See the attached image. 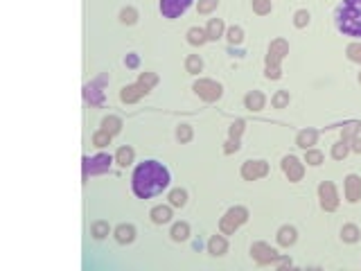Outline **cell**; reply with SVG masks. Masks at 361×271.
I'll return each mask as SVG.
<instances>
[{"label": "cell", "instance_id": "obj_1", "mask_svg": "<svg viewBox=\"0 0 361 271\" xmlns=\"http://www.w3.org/2000/svg\"><path fill=\"white\" fill-rule=\"evenodd\" d=\"M172 177H169V170L160 163V160H145L140 163L134 170V177H131V190L138 199H152V197L160 195L165 188L169 185Z\"/></svg>", "mask_w": 361, "mask_h": 271}, {"label": "cell", "instance_id": "obj_2", "mask_svg": "<svg viewBox=\"0 0 361 271\" xmlns=\"http://www.w3.org/2000/svg\"><path fill=\"white\" fill-rule=\"evenodd\" d=\"M334 25L343 36H361V0H341L334 9Z\"/></svg>", "mask_w": 361, "mask_h": 271}, {"label": "cell", "instance_id": "obj_3", "mask_svg": "<svg viewBox=\"0 0 361 271\" xmlns=\"http://www.w3.org/2000/svg\"><path fill=\"white\" fill-rule=\"evenodd\" d=\"M113 158L109 154H97L93 158H84V179L93 177V174H104L111 170Z\"/></svg>", "mask_w": 361, "mask_h": 271}, {"label": "cell", "instance_id": "obj_4", "mask_svg": "<svg viewBox=\"0 0 361 271\" xmlns=\"http://www.w3.org/2000/svg\"><path fill=\"white\" fill-rule=\"evenodd\" d=\"M194 93L205 102H217L222 97V84H217L215 79H199L194 82Z\"/></svg>", "mask_w": 361, "mask_h": 271}, {"label": "cell", "instance_id": "obj_5", "mask_svg": "<svg viewBox=\"0 0 361 271\" xmlns=\"http://www.w3.org/2000/svg\"><path fill=\"white\" fill-rule=\"evenodd\" d=\"M318 199H320V208L327 212H334L338 208V195L332 181H323L318 185Z\"/></svg>", "mask_w": 361, "mask_h": 271}, {"label": "cell", "instance_id": "obj_6", "mask_svg": "<svg viewBox=\"0 0 361 271\" xmlns=\"http://www.w3.org/2000/svg\"><path fill=\"white\" fill-rule=\"evenodd\" d=\"M250 255H253V260H255L257 265H273L275 260L280 258L278 251L273 247H269L267 242H255L250 247Z\"/></svg>", "mask_w": 361, "mask_h": 271}, {"label": "cell", "instance_id": "obj_7", "mask_svg": "<svg viewBox=\"0 0 361 271\" xmlns=\"http://www.w3.org/2000/svg\"><path fill=\"white\" fill-rule=\"evenodd\" d=\"M194 0H160V14L165 18H179L190 9Z\"/></svg>", "mask_w": 361, "mask_h": 271}, {"label": "cell", "instance_id": "obj_8", "mask_svg": "<svg viewBox=\"0 0 361 271\" xmlns=\"http://www.w3.org/2000/svg\"><path fill=\"white\" fill-rule=\"evenodd\" d=\"M269 174V163L267 160H246L242 165V177L246 181H257Z\"/></svg>", "mask_w": 361, "mask_h": 271}, {"label": "cell", "instance_id": "obj_9", "mask_svg": "<svg viewBox=\"0 0 361 271\" xmlns=\"http://www.w3.org/2000/svg\"><path fill=\"white\" fill-rule=\"evenodd\" d=\"M289 54V43L285 39H275L269 45V54H267V66H280V61Z\"/></svg>", "mask_w": 361, "mask_h": 271}, {"label": "cell", "instance_id": "obj_10", "mask_svg": "<svg viewBox=\"0 0 361 271\" xmlns=\"http://www.w3.org/2000/svg\"><path fill=\"white\" fill-rule=\"evenodd\" d=\"M282 172H285V177L289 179V181H300L303 179V174H305V167H303V163L296 158V156H285L282 158Z\"/></svg>", "mask_w": 361, "mask_h": 271}, {"label": "cell", "instance_id": "obj_11", "mask_svg": "<svg viewBox=\"0 0 361 271\" xmlns=\"http://www.w3.org/2000/svg\"><path fill=\"white\" fill-rule=\"evenodd\" d=\"M147 93H149V89H145L142 84H131V86H124V89H122L120 100H122L124 104H134V102L142 100Z\"/></svg>", "mask_w": 361, "mask_h": 271}, {"label": "cell", "instance_id": "obj_12", "mask_svg": "<svg viewBox=\"0 0 361 271\" xmlns=\"http://www.w3.org/2000/svg\"><path fill=\"white\" fill-rule=\"evenodd\" d=\"M345 199L350 203H357L361 199V179L357 174H348L345 177Z\"/></svg>", "mask_w": 361, "mask_h": 271}, {"label": "cell", "instance_id": "obj_13", "mask_svg": "<svg viewBox=\"0 0 361 271\" xmlns=\"http://www.w3.org/2000/svg\"><path fill=\"white\" fill-rule=\"evenodd\" d=\"M316 138H318L316 129H303L296 136V145L303 149H312V145H316Z\"/></svg>", "mask_w": 361, "mask_h": 271}, {"label": "cell", "instance_id": "obj_14", "mask_svg": "<svg viewBox=\"0 0 361 271\" xmlns=\"http://www.w3.org/2000/svg\"><path fill=\"white\" fill-rule=\"evenodd\" d=\"M264 102H267V100H264V95L260 93V90H250V93L244 97V104H246L248 111H262Z\"/></svg>", "mask_w": 361, "mask_h": 271}, {"label": "cell", "instance_id": "obj_15", "mask_svg": "<svg viewBox=\"0 0 361 271\" xmlns=\"http://www.w3.org/2000/svg\"><path fill=\"white\" fill-rule=\"evenodd\" d=\"M115 240L120 244H131L135 240V228L131 224H120L115 228Z\"/></svg>", "mask_w": 361, "mask_h": 271}, {"label": "cell", "instance_id": "obj_16", "mask_svg": "<svg viewBox=\"0 0 361 271\" xmlns=\"http://www.w3.org/2000/svg\"><path fill=\"white\" fill-rule=\"evenodd\" d=\"M205 34H208L210 41H217L224 36V21L222 18H210L208 27H205Z\"/></svg>", "mask_w": 361, "mask_h": 271}, {"label": "cell", "instance_id": "obj_17", "mask_svg": "<svg viewBox=\"0 0 361 271\" xmlns=\"http://www.w3.org/2000/svg\"><path fill=\"white\" fill-rule=\"evenodd\" d=\"M208 251L212 255H224L228 251V244H226V240H224L222 235H212L208 240Z\"/></svg>", "mask_w": 361, "mask_h": 271}, {"label": "cell", "instance_id": "obj_18", "mask_svg": "<svg viewBox=\"0 0 361 271\" xmlns=\"http://www.w3.org/2000/svg\"><path fill=\"white\" fill-rule=\"evenodd\" d=\"M296 242V228L293 226H282L278 230V244L280 247H292Z\"/></svg>", "mask_w": 361, "mask_h": 271}, {"label": "cell", "instance_id": "obj_19", "mask_svg": "<svg viewBox=\"0 0 361 271\" xmlns=\"http://www.w3.org/2000/svg\"><path fill=\"white\" fill-rule=\"evenodd\" d=\"M152 219H154V224H167L169 219H172V208L169 206L152 208Z\"/></svg>", "mask_w": 361, "mask_h": 271}, {"label": "cell", "instance_id": "obj_20", "mask_svg": "<svg viewBox=\"0 0 361 271\" xmlns=\"http://www.w3.org/2000/svg\"><path fill=\"white\" fill-rule=\"evenodd\" d=\"M102 129L109 131L111 136L120 134V129H122V120L115 118V115H106V118L102 120Z\"/></svg>", "mask_w": 361, "mask_h": 271}, {"label": "cell", "instance_id": "obj_21", "mask_svg": "<svg viewBox=\"0 0 361 271\" xmlns=\"http://www.w3.org/2000/svg\"><path fill=\"white\" fill-rule=\"evenodd\" d=\"M115 160H117V165H122V167L131 165V163H134V149L129 147V145L120 147V149H117V154H115Z\"/></svg>", "mask_w": 361, "mask_h": 271}, {"label": "cell", "instance_id": "obj_22", "mask_svg": "<svg viewBox=\"0 0 361 271\" xmlns=\"http://www.w3.org/2000/svg\"><path fill=\"white\" fill-rule=\"evenodd\" d=\"M185 70L190 72V75H199V72L203 70V61H201V57L199 54H190L185 59Z\"/></svg>", "mask_w": 361, "mask_h": 271}, {"label": "cell", "instance_id": "obj_23", "mask_svg": "<svg viewBox=\"0 0 361 271\" xmlns=\"http://www.w3.org/2000/svg\"><path fill=\"white\" fill-rule=\"evenodd\" d=\"M190 237V226L185 224V222H179V224L172 226V240L176 242H183Z\"/></svg>", "mask_w": 361, "mask_h": 271}, {"label": "cell", "instance_id": "obj_24", "mask_svg": "<svg viewBox=\"0 0 361 271\" xmlns=\"http://www.w3.org/2000/svg\"><path fill=\"white\" fill-rule=\"evenodd\" d=\"M187 41L192 43V45H203V43L208 41V34H205V30H201V27H192V30L187 32Z\"/></svg>", "mask_w": 361, "mask_h": 271}, {"label": "cell", "instance_id": "obj_25", "mask_svg": "<svg viewBox=\"0 0 361 271\" xmlns=\"http://www.w3.org/2000/svg\"><path fill=\"white\" fill-rule=\"evenodd\" d=\"M99 84H104V79H99L97 84L86 86V97L90 100V104H102V90H99Z\"/></svg>", "mask_w": 361, "mask_h": 271}, {"label": "cell", "instance_id": "obj_26", "mask_svg": "<svg viewBox=\"0 0 361 271\" xmlns=\"http://www.w3.org/2000/svg\"><path fill=\"white\" fill-rule=\"evenodd\" d=\"M359 129H361V124H359V122H348V124H343V129H341V140H343V142H350L357 134H359Z\"/></svg>", "mask_w": 361, "mask_h": 271}, {"label": "cell", "instance_id": "obj_27", "mask_svg": "<svg viewBox=\"0 0 361 271\" xmlns=\"http://www.w3.org/2000/svg\"><path fill=\"white\" fill-rule=\"evenodd\" d=\"M226 215H228V217H233L239 226L246 224V219H248V210H246L244 206H235V208H230V210H228Z\"/></svg>", "mask_w": 361, "mask_h": 271}, {"label": "cell", "instance_id": "obj_28", "mask_svg": "<svg viewBox=\"0 0 361 271\" xmlns=\"http://www.w3.org/2000/svg\"><path fill=\"white\" fill-rule=\"evenodd\" d=\"M341 237H343V242L355 244V242L359 240V228H357L355 224H345L343 228H341Z\"/></svg>", "mask_w": 361, "mask_h": 271}, {"label": "cell", "instance_id": "obj_29", "mask_svg": "<svg viewBox=\"0 0 361 271\" xmlns=\"http://www.w3.org/2000/svg\"><path fill=\"white\" fill-rule=\"evenodd\" d=\"M219 228H222V233L224 235H233L235 230L239 228V224L235 222L233 217H228V215H224L222 217V222H219Z\"/></svg>", "mask_w": 361, "mask_h": 271}, {"label": "cell", "instance_id": "obj_30", "mask_svg": "<svg viewBox=\"0 0 361 271\" xmlns=\"http://www.w3.org/2000/svg\"><path fill=\"white\" fill-rule=\"evenodd\" d=\"M185 201H187V192L185 190H172V192H169V203H172V206H176V208H183L185 206Z\"/></svg>", "mask_w": 361, "mask_h": 271}, {"label": "cell", "instance_id": "obj_31", "mask_svg": "<svg viewBox=\"0 0 361 271\" xmlns=\"http://www.w3.org/2000/svg\"><path fill=\"white\" fill-rule=\"evenodd\" d=\"M305 163L307 165H320L323 163V154L318 152V149H305Z\"/></svg>", "mask_w": 361, "mask_h": 271}, {"label": "cell", "instance_id": "obj_32", "mask_svg": "<svg viewBox=\"0 0 361 271\" xmlns=\"http://www.w3.org/2000/svg\"><path fill=\"white\" fill-rule=\"evenodd\" d=\"M138 84H142L145 89H149L152 90L154 86L158 84V75L156 72H140V79H138Z\"/></svg>", "mask_w": 361, "mask_h": 271}, {"label": "cell", "instance_id": "obj_33", "mask_svg": "<svg viewBox=\"0 0 361 271\" xmlns=\"http://www.w3.org/2000/svg\"><path fill=\"white\" fill-rule=\"evenodd\" d=\"M120 21H122L124 25H134L135 21H138V12H135L134 7H124L122 12H120Z\"/></svg>", "mask_w": 361, "mask_h": 271}, {"label": "cell", "instance_id": "obj_34", "mask_svg": "<svg viewBox=\"0 0 361 271\" xmlns=\"http://www.w3.org/2000/svg\"><path fill=\"white\" fill-rule=\"evenodd\" d=\"M271 0H253V12L260 14V16H267L271 14Z\"/></svg>", "mask_w": 361, "mask_h": 271}, {"label": "cell", "instance_id": "obj_35", "mask_svg": "<svg viewBox=\"0 0 361 271\" xmlns=\"http://www.w3.org/2000/svg\"><path fill=\"white\" fill-rule=\"evenodd\" d=\"M348 152H350V145H348V142H343V140H338L337 145L332 147V156L337 160H343L345 156H348Z\"/></svg>", "mask_w": 361, "mask_h": 271}, {"label": "cell", "instance_id": "obj_36", "mask_svg": "<svg viewBox=\"0 0 361 271\" xmlns=\"http://www.w3.org/2000/svg\"><path fill=\"white\" fill-rule=\"evenodd\" d=\"M345 54H348L350 61L361 64V43H350V45L345 47Z\"/></svg>", "mask_w": 361, "mask_h": 271}, {"label": "cell", "instance_id": "obj_37", "mask_svg": "<svg viewBox=\"0 0 361 271\" xmlns=\"http://www.w3.org/2000/svg\"><path fill=\"white\" fill-rule=\"evenodd\" d=\"M93 145H97V147H106V145H111V134L104 129H99L97 134L93 136Z\"/></svg>", "mask_w": 361, "mask_h": 271}, {"label": "cell", "instance_id": "obj_38", "mask_svg": "<svg viewBox=\"0 0 361 271\" xmlns=\"http://www.w3.org/2000/svg\"><path fill=\"white\" fill-rule=\"evenodd\" d=\"M176 138H179L180 142H190L192 140V127H190V124H180L179 129H176Z\"/></svg>", "mask_w": 361, "mask_h": 271}, {"label": "cell", "instance_id": "obj_39", "mask_svg": "<svg viewBox=\"0 0 361 271\" xmlns=\"http://www.w3.org/2000/svg\"><path fill=\"white\" fill-rule=\"evenodd\" d=\"M287 104H289V90H278L273 95V106L275 109H285Z\"/></svg>", "mask_w": 361, "mask_h": 271}, {"label": "cell", "instance_id": "obj_40", "mask_svg": "<svg viewBox=\"0 0 361 271\" xmlns=\"http://www.w3.org/2000/svg\"><path fill=\"white\" fill-rule=\"evenodd\" d=\"M228 41L233 43V45H239V43L244 41V32H242V27H230V30H228Z\"/></svg>", "mask_w": 361, "mask_h": 271}, {"label": "cell", "instance_id": "obj_41", "mask_svg": "<svg viewBox=\"0 0 361 271\" xmlns=\"http://www.w3.org/2000/svg\"><path fill=\"white\" fill-rule=\"evenodd\" d=\"M109 235V222H95L93 224V237L102 240V237Z\"/></svg>", "mask_w": 361, "mask_h": 271}, {"label": "cell", "instance_id": "obj_42", "mask_svg": "<svg viewBox=\"0 0 361 271\" xmlns=\"http://www.w3.org/2000/svg\"><path fill=\"white\" fill-rule=\"evenodd\" d=\"M217 5H219V0H199V14H210V12H215Z\"/></svg>", "mask_w": 361, "mask_h": 271}, {"label": "cell", "instance_id": "obj_43", "mask_svg": "<svg viewBox=\"0 0 361 271\" xmlns=\"http://www.w3.org/2000/svg\"><path fill=\"white\" fill-rule=\"evenodd\" d=\"M307 23H309V12L307 9H298L296 16H293V25L296 27H305Z\"/></svg>", "mask_w": 361, "mask_h": 271}, {"label": "cell", "instance_id": "obj_44", "mask_svg": "<svg viewBox=\"0 0 361 271\" xmlns=\"http://www.w3.org/2000/svg\"><path fill=\"white\" fill-rule=\"evenodd\" d=\"M242 131H244V120H235V122L230 124V131H228V134H230V138H233V140H239Z\"/></svg>", "mask_w": 361, "mask_h": 271}, {"label": "cell", "instance_id": "obj_45", "mask_svg": "<svg viewBox=\"0 0 361 271\" xmlns=\"http://www.w3.org/2000/svg\"><path fill=\"white\" fill-rule=\"evenodd\" d=\"M267 77L269 79H280L282 77V68L280 66H267Z\"/></svg>", "mask_w": 361, "mask_h": 271}, {"label": "cell", "instance_id": "obj_46", "mask_svg": "<svg viewBox=\"0 0 361 271\" xmlns=\"http://www.w3.org/2000/svg\"><path fill=\"white\" fill-rule=\"evenodd\" d=\"M237 149H239V140H233V138H230V140L226 142L224 152H226V154H233V152H237Z\"/></svg>", "mask_w": 361, "mask_h": 271}, {"label": "cell", "instance_id": "obj_47", "mask_svg": "<svg viewBox=\"0 0 361 271\" xmlns=\"http://www.w3.org/2000/svg\"><path fill=\"white\" fill-rule=\"evenodd\" d=\"M348 145H350V147H352V152L361 154V138H359V136H355V138H352V140H350Z\"/></svg>", "mask_w": 361, "mask_h": 271}, {"label": "cell", "instance_id": "obj_48", "mask_svg": "<svg viewBox=\"0 0 361 271\" xmlns=\"http://www.w3.org/2000/svg\"><path fill=\"white\" fill-rule=\"evenodd\" d=\"M140 59H138V54H127V66L129 68H138Z\"/></svg>", "mask_w": 361, "mask_h": 271}, {"label": "cell", "instance_id": "obj_49", "mask_svg": "<svg viewBox=\"0 0 361 271\" xmlns=\"http://www.w3.org/2000/svg\"><path fill=\"white\" fill-rule=\"evenodd\" d=\"M275 265H278V267H292V260H289V258H278V260H275Z\"/></svg>", "mask_w": 361, "mask_h": 271}, {"label": "cell", "instance_id": "obj_50", "mask_svg": "<svg viewBox=\"0 0 361 271\" xmlns=\"http://www.w3.org/2000/svg\"><path fill=\"white\" fill-rule=\"evenodd\" d=\"M359 84H361V72H359Z\"/></svg>", "mask_w": 361, "mask_h": 271}]
</instances>
